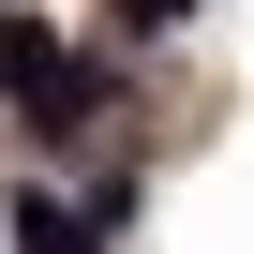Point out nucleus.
Segmentation results:
<instances>
[{
	"instance_id": "nucleus-1",
	"label": "nucleus",
	"mask_w": 254,
	"mask_h": 254,
	"mask_svg": "<svg viewBox=\"0 0 254 254\" xmlns=\"http://www.w3.org/2000/svg\"><path fill=\"white\" fill-rule=\"evenodd\" d=\"M0 90H30L45 120H75V105H90V75L60 60V30H30V15H0Z\"/></svg>"
},
{
	"instance_id": "nucleus-3",
	"label": "nucleus",
	"mask_w": 254,
	"mask_h": 254,
	"mask_svg": "<svg viewBox=\"0 0 254 254\" xmlns=\"http://www.w3.org/2000/svg\"><path fill=\"white\" fill-rule=\"evenodd\" d=\"M120 15H135V30H180V15H194V0H120Z\"/></svg>"
},
{
	"instance_id": "nucleus-2",
	"label": "nucleus",
	"mask_w": 254,
	"mask_h": 254,
	"mask_svg": "<svg viewBox=\"0 0 254 254\" xmlns=\"http://www.w3.org/2000/svg\"><path fill=\"white\" fill-rule=\"evenodd\" d=\"M15 254H90V209H60V194H15Z\"/></svg>"
}]
</instances>
